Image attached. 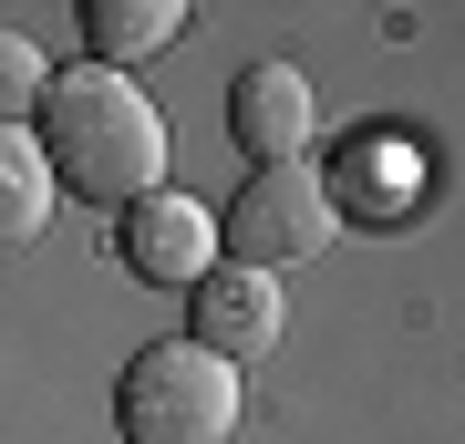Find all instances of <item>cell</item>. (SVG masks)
<instances>
[{"instance_id": "1", "label": "cell", "mask_w": 465, "mask_h": 444, "mask_svg": "<svg viewBox=\"0 0 465 444\" xmlns=\"http://www.w3.org/2000/svg\"><path fill=\"white\" fill-rule=\"evenodd\" d=\"M32 145L52 165V186H73V197H94L114 217L166 186V114L134 73H104V63H63L42 83Z\"/></svg>"}, {"instance_id": "2", "label": "cell", "mask_w": 465, "mask_h": 444, "mask_svg": "<svg viewBox=\"0 0 465 444\" xmlns=\"http://www.w3.org/2000/svg\"><path fill=\"white\" fill-rule=\"evenodd\" d=\"M238 372L197 351L176 331V341H145L134 362L114 372V434L124 444H228L238 434Z\"/></svg>"}, {"instance_id": "10", "label": "cell", "mask_w": 465, "mask_h": 444, "mask_svg": "<svg viewBox=\"0 0 465 444\" xmlns=\"http://www.w3.org/2000/svg\"><path fill=\"white\" fill-rule=\"evenodd\" d=\"M42 83H52L42 42L32 32H0V124H32L42 114Z\"/></svg>"}, {"instance_id": "7", "label": "cell", "mask_w": 465, "mask_h": 444, "mask_svg": "<svg viewBox=\"0 0 465 444\" xmlns=\"http://www.w3.org/2000/svg\"><path fill=\"white\" fill-rule=\"evenodd\" d=\"M176 32H186V0H84V52L104 73L145 63V52L176 42Z\"/></svg>"}, {"instance_id": "8", "label": "cell", "mask_w": 465, "mask_h": 444, "mask_svg": "<svg viewBox=\"0 0 465 444\" xmlns=\"http://www.w3.org/2000/svg\"><path fill=\"white\" fill-rule=\"evenodd\" d=\"M52 197H63V186H52L32 124H0V248H32L52 228Z\"/></svg>"}, {"instance_id": "3", "label": "cell", "mask_w": 465, "mask_h": 444, "mask_svg": "<svg viewBox=\"0 0 465 444\" xmlns=\"http://www.w3.org/2000/svg\"><path fill=\"white\" fill-rule=\"evenodd\" d=\"M331 238H341V207H331V186H321V165H249V186L217 207V259L259 269V280L321 259Z\"/></svg>"}, {"instance_id": "9", "label": "cell", "mask_w": 465, "mask_h": 444, "mask_svg": "<svg viewBox=\"0 0 465 444\" xmlns=\"http://www.w3.org/2000/svg\"><path fill=\"white\" fill-rule=\"evenodd\" d=\"M321 186H331V207H403V155L393 145H351L341 176H321Z\"/></svg>"}, {"instance_id": "5", "label": "cell", "mask_w": 465, "mask_h": 444, "mask_svg": "<svg viewBox=\"0 0 465 444\" xmlns=\"http://www.w3.org/2000/svg\"><path fill=\"white\" fill-rule=\"evenodd\" d=\"M311 134H321V94L300 63H238L228 83V145L249 165H311Z\"/></svg>"}, {"instance_id": "4", "label": "cell", "mask_w": 465, "mask_h": 444, "mask_svg": "<svg viewBox=\"0 0 465 444\" xmlns=\"http://www.w3.org/2000/svg\"><path fill=\"white\" fill-rule=\"evenodd\" d=\"M114 259H124V280H145V290H197L217 269V207L155 186V197H134L114 217Z\"/></svg>"}, {"instance_id": "6", "label": "cell", "mask_w": 465, "mask_h": 444, "mask_svg": "<svg viewBox=\"0 0 465 444\" xmlns=\"http://www.w3.org/2000/svg\"><path fill=\"white\" fill-rule=\"evenodd\" d=\"M280 321H290L280 280H259V269H228V259H217L207 280H197V331H186V341L217 351L228 372H249L259 351H280Z\"/></svg>"}]
</instances>
